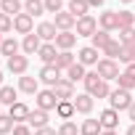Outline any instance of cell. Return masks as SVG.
I'll return each instance as SVG.
<instances>
[{"label": "cell", "instance_id": "1", "mask_svg": "<svg viewBox=\"0 0 135 135\" xmlns=\"http://www.w3.org/2000/svg\"><path fill=\"white\" fill-rule=\"evenodd\" d=\"M82 85H85V93H90L93 98H109V95H111L109 82H106L98 72H88L85 80H82Z\"/></svg>", "mask_w": 135, "mask_h": 135}, {"label": "cell", "instance_id": "2", "mask_svg": "<svg viewBox=\"0 0 135 135\" xmlns=\"http://www.w3.org/2000/svg\"><path fill=\"white\" fill-rule=\"evenodd\" d=\"M109 103H111V109H114V111H127V109L135 103V98H132V93H130V90H122V88H117V90H111V95H109Z\"/></svg>", "mask_w": 135, "mask_h": 135}, {"label": "cell", "instance_id": "3", "mask_svg": "<svg viewBox=\"0 0 135 135\" xmlns=\"http://www.w3.org/2000/svg\"><path fill=\"white\" fill-rule=\"evenodd\" d=\"M74 32H77V37H93V35L98 32V19H93L90 13H88V16H82V19H77Z\"/></svg>", "mask_w": 135, "mask_h": 135}, {"label": "cell", "instance_id": "4", "mask_svg": "<svg viewBox=\"0 0 135 135\" xmlns=\"http://www.w3.org/2000/svg\"><path fill=\"white\" fill-rule=\"evenodd\" d=\"M35 103H37V109H42V111H56V106H58L61 101H58L56 93L48 88V90H40V93L35 95Z\"/></svg>", "mask_w": 135, "mask_h": 135}, {"label": "cell", "instance_id": "5", "mask_svg": "<svg viewBox=\"0 0 135 135\" xmlns=\"http://www.w3.org/2000/svg\"><path fill=\"white\" fill-rule=\"evenodd\" d=\"M72 103H74V111H77V114L90 117V114H93V106H95V98H93L90 93H77V95L72 98Z\"/></svg>", "mask_w": 135, "mask_h": 135}, {"label": "cell", "instance_id": "6", "mask_svg": "<svg viewBox=\"0 0 135 135\" xmlns=\"http://www.w3.org/2000/svg\"><path fill=\"white\" fill-rule=\"evenodd\" d=\"M95 72L106 80V82H111V80H117L122 72H119V66H117V61H111V58H101L98 61V66H95Z\"/></svg>", "mask_w": 135, "mask_h": 135}, {"label": "cell", "instance_id": "7", "mask_svg": "<svg viewBox=\"0 0 135 135\" xmlns=\"http://www.w3.org/2000/svg\"><path fill=\"white\" fill-rule=\"evenodd\" d=\"M37 80L42 82V85H48V88H53L58 80H61V69L56 64H45L42 69H40V74H37Z\"/></svg>", "mask_w": 135, "mask_h": 135}, {"label": "cell", "instance_id": "8", "mask_svg": "<svg viewBox=\"0 0 135 135\" xmlns=\"http://www.w3.org/2000/svg\"><path fill=\"white\" fill-rule=\"evenodd\" d=\"M50 90L56 93V98H58V101H72V98H74V82H69L66 77H61Z\"/></svg>", "mask_w": 135, "mask_h": 135}, {"label": "cell", "instance_id": "9", "mask_svg": "<svg viewBox=\"0 0 135 135\" xmlns=\"http://www.w3.org/2000/svg\"><path fill=\"white\" fill-rule=\"evenodd\" d=\"M98 27L106 32H119V11H103L98 16Z\"/></svg>", "mask_w": 135, "mask_h": 135}, {"label": "cell", "instance_id": "10", "mask_svg": "<svg viewBox=\"0 0 135 135\" xmlns=\"http://www.w3.org/2000/svg\"><path fill=\"white\" fill-rule=\"evenodd\" d=\"M98 56H101V50H95L93 45H85V48L77 50V61L82 66H98V61H101Z\"/></svg>", "mask_w": 135, "mask_h": 135}, {"label": "cell", "instance_id": "11", "mask_svg": "<svg viewBox=\"0 0 135 135\" xmlns=\"http://www.w3.org/2000/svg\"><path fill=\"white\" fill-rule=\"evenodd\" d=\"M13 32H19V35H32L35 32V19L29 16V13H19L16 19H13Z\"/></svg>", "mask_w": 135, "mask_h": 135}, {"label": "cell", "instance_id": "12", "mask_svg": "<svg viewBox=\"0 0 135 135\" xmlns=\"http://www.w3.org/2000/svg\"><path fill=\"white\" fill-rule=\"evenodd\" d=\"M35 32H37V37H40L42 42H56V37H58V27H56L53 21H40Z\"/></svg>", "mask_w": 135, "mask_h": 135}, {"label": "cell", "instance_id": "13", "mask_svg": "<svg viewBox=\"0 0 135 135\" xmlns=\"http://www.w3.org/2000/svg\"><path fill=\"white\" fill-rule=\"evenodd\" d=\"M29 111H32V109H29L27 103H21V101H16L13 106H8V117H11L16 124H24V122L29 119Z\"/></svg>", "mask_w": 135, "mask_h": 135}, {"label": "cell", "instance_id": "14", "mask_svg": "<svg viewBox=\"0 0 135 135\" xmlns=\"http://www.w3.org/2000/svg\"><path fill=\"white\" fill-rule=\"evenodd\" d=\"M98 122H101L103 130H117V127H119V111H114V109L109 106V109H103V111L98 114Z\"/></svg>", "mask_w": 135, "mask_h": 135}, {"label": "cell", "instance_id": "15", "mask_svg": "<svg viewBox=\"0 0 135 135\" xmlns=\"http://www.w3.org/2000/svg\"><path fill=\"white\" fill-rule=\"evenodd\" d=\"M53 24L58 27V32H72V29L77 27V19H74L69 11H61V13L53 16Z\"/></svg>", "mask_w": 135, "mask_h": 135}, {"label": "cell", "instance_id": "16", "mask_svg": "<svg viewBox=\"0 0 135 135\" xmlns=\"http://www.w3.org/2000/svg\"><path fill=\"white\" fill-rule=\"evenodd\" d=\"M27 69H29V58H27V56H11V58H8V72H11V74L24 77Z\"/></svg>", "mask_w": 135, "mask_h": 135}, {"label": "cell", "instance_id": "17", "mask_svg": "<svg viewBox=\"0 0 135 135\" xmlns=\"http://www.w3.org/2000/svg\"><path fill=\"white\" fill-rule=\"evenodd\" d=\"M37 58L42 61V66H45V64H56V58H58V48H56V42H42L40 50H37Z\"/></svg>", "mask_w": 135, "mask_h": 135}, {"label": "cell", "instance_id": "18", "mask_svg": "<svg viewBox=\"0 0 135 135\" xmlns=\"http://www.w3.org/2000/svg\"><path fill=\"white\" fill-rule=\"evenodd\" d=\"M19 90L27 93V95H37V93H40V80L24 74V77H19Z\"/></svg>", "mask_w": 135, "mask_h": 135}, {"label": "cell", "instance_id": "19", "mask_svg": "<svg viewBox=\"0 0 135 135\" xmlns=\"http://www.w3.org/2000/svg\"><path fill=\"white\" fill-rule=\"evenodd\" d=\"M0 11L16 19L19 13H24V0H0Z\"/></svg>", "mask_w": 135, "mask_h": 135}, {"label": "cell", "instance_id": "20", "mask_svg": "<svg viewBox=\"0 0 135 135\" xmlns=\"http://www.w3.org/2000/svg\"><path fill=\"white\" fill-rule=\"evenodd\" d=\"M40 45H42V40L37 37V32H32V35H27V37L21 40V50H24V56H35V53L40 50Z\"/></svg>", "mask_w": 135, "mask_h": 135}, {"label": "cell", "instance_id": "21", "mask_svg": "<svg viewBox=\"0 0 135 135\" xmlns=\"http://www.w3.org/2000/svg\"><path fill=\"white\" fill-rule=\"evenodd\" d=\"M27 124H29L32 130H42V127H48V111H42V109H35V111H29V119H27Z\"/></svg>", "mask_w": 135, "mask_h": 135}, {"label": "cell", "instance_id": "22", "mask_svg": "<svg viewBox=\"0 0 135 135\" xmlns=\"http://www.w3.org/2000/svg\"><path fill=\"white\" fill-rule=\"evenodd\" d=\"M74 45H77V32H58V37H56L58 50H72Z\"/></svg>", "mask_w": 135, "mask_h": 135}, {"label": "cell", "instance_id": "23", "mask_svg": "<svg viewBox=\"0 0 135 135\" xmlns=\"http://www.w3.org/2000/svg\"><path fill=\"white\" fill-rule=\"evenodd\" d=\"M111 40H114V37H111V32H106V29H98V32L90 37V45H93L95 50H103V48H106Z\"/></svg>", "mask_w": 135, "mask_h": 135}, {"label": "cell", "instance_id": "24", "mask_svg": "<svg viewBox=\"0 0 135 135\" xmlns=\"http://www.w3.org/2000/svg\"><path fill=\"white\" fill-rule=\"evenodd\" d=\"M69 11L74 19H82V16H88V11H90V6H88V0H69Z\"/></svg>", "mask_w": 135, "mask_h": 135}, {"label": "cell", "instance_id": "25", "mask_svg": "<svg viewBox=\"0 0 135 135\" xmlns=\"http://www.w3.org/2000/svg\"><path fill=\"white\" fill-rule=\"evenodd\" d=\"M19 40L16 37H3V45H0V53H3L6 58H11V56H19Z\"/></svg>", "mask_w": 135, "mask_h": 135}, {"label": "cell", "instance_id": "26", "mask_svg": "<svg viewBox=\"0 0 135 135\" xmlns=\"http://www.w3.org/2000/svg\"><path fill=\"white\" fill-rule=\"evenodd\" d=\"M77 64V58H74V53L72 50H58V58H56V66L61 72H66L69 66H74Z\"/></svg>", "mask_w": 135, "mask_h": 135}, {"label": "cell", "instance_id": "27", "mask_svg": "<svg viewBox=\"0 0 135 135\" xmlns=\"http://www.w3.org/2000/svg\"><path fill=\"white\" fill-rule=\"evenodd\" d=\"M122 50H124V45H122L119 40H111V42H109V45H106L101 53H103V58H111V61H117V58L122 56Z\"/></svg>", "mask_w": 135, "mask_h": 135}, {"label": "cell", "instance_id": "28", "mask_svg": "<svg viewBox=\"0 0 135 135\" xmlns=\"http://www.w3.org/2000/svg\"><path fill=\"white\" fill-rule=\"evenodd\" d=\"M101 132H103V127L98 119H85L80 124V135H101Z\"/></svg>", "mask_w": 135, "mask_h": 135}, {"label": "cell", "instance_id": "29", "mask_svg": "<svg viewBox=\"0 0 135 135\" xmlns=\"http://www.w3.org/2000/svg\"><path fill=\"white\" fill-rule=\"evenodd\" d=\"M56 114H58V119H64V122H69L77 111H74V103L72 101H61L58 106H56Z\"/></svg>", "mask_w": 135, "mask_h": 135}, {"label": "cell", "instance_id": "30", "mask_svg": "<svg viewBox=\"0 0 135 135\" xmlns=\"http://www.w3.org/2000/svg\"><path fill=\"white\" fill-rule=\"evenodd\" d=\"M85 74H88V72H85V66H82L80 61H77L74 66H69V69H66V80H69V82H82Z\"/></svg>", "mask_w": 135, "mask_h": 135}, {"label": "cell", "instance_id": "31", "mask_svg": "<svg viewBox=\"0 0 135 135\" xmlns=\"http://www.w3.org/2000/svg\"><path fill=\"white\" fill-rule=\"evenodd\" d=\"M24 13H29L35 19V16L45 13V3H42V0H24Z\"/></svg>", "mask_w": 135, "mask_h": 135}, {"label": "cell", "instance_id": "32", "mask_svg": "<svg viewBox=\"0 0 135 135\" xmlns=\"http://www.w3.org/2000/svg\"><path fill=\"white\" fill-rule=\"evenodd\" d=\"M0 103H3V106H13V103H16V90H13L11 85H3V88H0Z\"/></svg>", "mask_w": 135, "mask_h": 135}, {"label": "cell", "instance_id": "33", "mask_svg": "<svg viewBox=\"0 0 135 135\" xmlns=\"http://www.w3.org/2000/svg\"><path fill=\"white\" fill-rule=\"evenodd\" d=\"M119 42L127 48V45H135V27H127V29H119Z\"/></svg>", "mask_w": 135, "mask_h": 135}, {"label": "cell", "instance_id": "34", "mask_svg": "<svg viewBox=\"0 0 135 135\" xmlns=\"http://www.w3.org/2000/svg\"><path fill=\"white\" fill-rule=\"evenodd\" d=\"M16 127V122L8 117V114H0V135H11Z\"/></svg>", "mask_w": 135, "mask_h": 135}, {"label": "cell", "instance_id": "35", "mask_svg": "<svg viewBox=\"0 0 135 135\" xmlns=\"http://www.w3.org/2000/svg\"><path fill=\"white\" fill-rule=\"evenodd\" d=\"M135 27V13L132 11H119V29Z\"/></svg>", "mask_w": 135, "mask_h": 135}, {"label": "cell", "instance_id": "36", "mask_svg": "<svg viewBox=\"0 0 135 135\" xmlns=\"http://www.w3.org/2000/svg\"><path fill=\"white\" fill-rule=\"evenodd\" d=\"M117 82H119V88H122V90H130V93L135 90V77H130V74H124V72L117 77Z\"/></svg>", "mask_w": 135, "mask_h": 135}, {"label": "cell", "instance_id": "37", "mask_svg": "<svg viewBox=\"0 0 135 135\" xmlns=\"http://www.w3.org/2000/svg\"><path fill=\"white\" fill-rule=\"evenodd\" d=\"M8 32H13V19L0 11V35H8Z\"/></svg>", "mask_w": 135, "mask_h": 135}, {"label": "cell", "instance_id": "38", "mask_svg": "<svg viewBox=\"0 0 135 135\" xmlns=\"http://www.w3.org/2000/svg\"><path fill=\"white\" fill-rule=\"evenodd\" d=\"M42 3H45V13H61L64 11V0H42Z\"/></svg>", "mask_w": 135, "mask_h": 135}, {"label": "cell", "instance_id": "39", "mask_svg": "<svg viewBox=\"0 0 135 135\" xmlns=\"http://www.w3.org/2000/svg\"><path fill=\"white\" fill-rule=\"evenodd\" d=\"M58 135H80V127L69 119V122H61V127H58Z\"/></svg>", "mask_w": 135, "mask_h": 135}, {"label": "cell", "instance_id": "40", "mask_svg": "<svg viewBox=\"0 0 135 135\" xmlns=\"http://www.w3.org/2000/svg\"><path fill=\"white\" fill-rule=\"evenodd\" d=\"M119 61H124V64H135V45H127V48L122 50Z\"/></svg>", "mask_w": 135, "mask_h": 135}, {"label": "cell", "instance_id": "41", "mask_svg": "<svg viewBox=\"0 0 135 135\" xmlns=\"http://www.w3.org/2000/svg\"><path fill=\"white\" fill-rule=\"evenodd\" d=\"M13 135H35V132H32V127L24 122V124H16V127H13Z\"/></svg>", "mask_w": 135, "mask_h": 135}, {"label": "cell", "instance_id": "42", "mask_svg": "<svg viewBox=\"0 0 135 135\" xmlns=\"http://www.w3.org/2000/svg\"><path fill=\"white\" fill-rule=\"evenodd\" d=\"M35 135H58V130H53V127L48 124V127H42V130H35Z\"/></svg>", "mask_w": 135, "mask_h": 135}, {"label": "cell", "instance_id": "43", "mask_svg": "<svg viewBox=\"0 0 135 135\" xmlns=\"http://www.w3.org/2000/svg\"><path fill=\"white\" fill-rule=\"evenodd\" d=\"M88 6H90V8H101V6H103V0H88Z\"/></svg>", "mask_w": 135, "mask_h": 135}, {"label": "cell", "instance_id": "44", "mask_svg": "<svg viewBox=\"0 0 135 135\" xmlns=\"http://www.w3.org/2000/svg\"><path fill=\"white\" fill-rule=\"evenodd\" d=\"M124 74H130V77H135V64H127V69H124Z\"/></svg>", "mask_w": 135, "mask_h": 135}, {"label": "cell", "instance_id": "45", "mask_svg": "<svg viewBox=\"0 0 135 135\" xmlns=\"http://www.w3.org/2000/svg\"><path fill=\"white\" fill-rule=\"evenodd\" d=\"M127 114H130V119H132V124H135V103H132V106L127 109Z\"/></svg>", "mask_w": 135, "mask_h": 135}, {"label": "cell", "instance_id": "46", "mask_svg": "<svg viewBox=\"0 0 135 135\" xmlns=\"http://www.w3.org/2000/svg\"><path fill=\"white\" fill-rule=\"evenodd\" d=\"M101 135H119V132H117V130H103Z\"/></svg>", "mask_w": 135, "mask_h": 135}, {"label": "cell", "instance_id": "47", "mask_svg": "<svg viewBox=\"0 0 135 135\" xmlns=\"http://www.w3.org/2000/svg\"><path fill=\"white\" fill-rule=\"evenodd\" d=\"M127 135H135V124H130V127H127Z\"/></svg>", "mask_w": 135, "mask_h": 135}, {"label": "cell", "instance_id": "48", "mask_svg": "<svg viewBox=\"0 0 135 135\" xmlns=\"http://www.w3.org/2000/svg\"><path fill=\"white\" fill-rule=\"evenodd\" d=\"M0 88H3V72H0Z\"/></svg>", "mask_w": 135, "mask_h": 135}, {"label": "cell", "instance_id": "49", "mask_svg": "<svg viewBox=\"0 0 135 135\" xmlns=\"http://www.w3.org/2000/svg\"><path fill=\"white\" fill-rule=\"evenodd\" d=\"M119 3H132V0H119Z\"/></svg>", "mask_w": 135, "mask_h": 135}, {"label": "cell", "instance_id": "50", "mask_svg": "<svg viewBox=\"0 0 135 135\" xmlns=\"http://www.w3.org/2000/svg\"><path fill=\"white\" fill-rule=\"evenodd\" d=\"M0 45H3V35H0Z\"/></svg>", "mask_w": 135, "mask_h": 135}, {"label": "cell", "instance_id": "51", "mask_svg": "<svg viewBox=\"0 0 135 135\" xmlns=\"http://www.w3.org/2000/svg\"><path fill=\"white\" fill-rule=\"evenodd\" d=\"M0 106H3V103H0Z\"/></svg>", "mask_w": 135, "mask_h": 135}]
</instances>
